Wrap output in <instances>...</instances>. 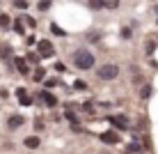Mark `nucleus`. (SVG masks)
Segmentation results:
<instances>
[{"label": "nucleus", "instance_id": "obj_15", "mask_svg": "<svg viewBox=\"0 0 158 154\" xmlns=\"http://www.w3.org/2000/svg\"><path fill=\"white\" fill-rule=\"evenodd\" d=\"M128 152H142V145H140V143H131V145H128Z\"/></svg>", "mask_w": 158, "mask_h": 154}, {"label": "nucleus", "instance_id": "obj_17", "mask_svg": "<svg viewBox=\"0 0 158 154\" xmlns=\"http://www.w3.org/2000/svg\"><path fill=\"white\" fill-rule=\"evenodd\" d=\"M48 7H51V0H39V9L41 12H46Z\"/></svg>", "mask_w": 158, "mask_h": 154}, {"label": "nucleus", "instance_id": "obj_8", "mask_svg": "<svg viewBox=\"0 0 158 154\" xmlns=\"http://www.w3.org/2000/svg\"><path fill=\"white\" fill-rule=\"evenodd\" d=\"M16 97H19V101L23 103V106H30V103H32V99H30V95L25 90H16Z\"/></svg>", "mask_w": 158, "mask_h": 154}, {"label": "nucleus", "instance_id": "obj_5", "mask_svg": "<svg viewBox=\"0 0 158 154\" xmlns=\"http://www.w3.org/2000/svg\"><path fill=\"white\" fill-rule=\"evenodd\" d=\"M101 140L108 143V145H117V143H119V136L115 134V131H106V134H101Z\"/></svg>", "mask_w": 158, "mask_h": 154}, {"label": "nucleus", "instance_id": "obj_9", "mask_svg": "<svg viewBox=\"0 0 158 154\" xmlns=\"http://www.w3.org/2000/svg\"><path fill=\"white\" fill-rule=\"evenodd\" d=\"M39 138H37V136H30V138H25V147H28V150H35V147H39Z\"/></svg>", "mask_w": 158, "mask_h": 154}, {"label": "nucleus", "instance_id": "obj_22", "mask_svg": "<svg viewBox=\"0 0 158 154\" xmlns=\"http://www.w3.org/2000/svg\"><path fill=\"white\" fill-rule=\"evenodd\" d=\"M16 7H19V9H25V7H28V0H16Z\"/></svg>", "mask_w": 158, "mask_h": 154}, {"label": "nucleus", "instance_id": "obj_21", "mask_svg": "<svg viewBox=\"0 0 158 154\" xmlns=\"http://www.w3.org/2000/svg\"><path fill=\"white\" fill-rule=\"evenodd\" d=\"M57 83H60L57 78H48V81H46V87H55Z\"/></svg>", "mask_w": 158, "mask_h": 154}, {"label": "nucleus", "instance_id": "obj_11", "mask_svg": "<svg viewBox=\"0 0 158 154\" xmlns=\"http://www.w3.org/2000/svg\"><path fill=\"white\" fill-rule=\"evenodd\" d=\"M103 9H117L119 7V0H101Z\"/></svg>", "mask_w": 158, "mask_h": 154}, {"label": "nucleus", "instance_id": "obj_26", "mask_svg": "<svg viewBox=\"0 0 158 154\" xmlns=\"http://www.w3.org/2000/svg\"><path fill=\"white\" fill-rule=\"evenodd\" d=\"M128 154H131V152H128Z\"/></svg>", "mask_w": 158, "mask_h": 154}, {"label": "nucleus", "instance_id": "obj_7", "mask_svg": "<svg viewBox=\"0 0 158 154\" xmlns=\"http://www.w3.org/2000/svg\"><path fill=\"white\" fill-rule=\"evenodd\" d=\"M39 97L44 99V103H46V106H48V108H55V106H57V99H55V97H53V95H51V92H41V95H39Z\"/></svg>", "mask_w": 158, "mask_h": 154}, {"label": "nucleus", "instance_id": "obj_13", "mask_svg": "<svg viewBox=\"0 0 158 154\" xmlns=\"http://www.w3.org/2000/svg\"><path fill=\"white\" fill-rule=\"evenodd\" d=\"M23 30H25L23 28V21H21V19L14 21V32H16V35H23Z\"/></svg>", "mask_w": 158, "mask_h": 154}, {"label": "nucleus", "instance_id": "obj_4", "mask_svg": "<svg viewBox=\"0 0 158 154\" xmlns=\"http://www.w3.org/2000/svg\"><path fill=\"white\" fill-rule=\"evenodd\" d=\"M108 122L110 124H115L117 129H128V122H126V117H122V115H115V117H108Z\"/></svg>", "mask_w": 158, "mask_h": 154}, {"label": "nucleus", "instance_id": "obj_12", "mask_svg": "<svg viewBox=\"0 0 158 154\" xmlns=\"http://www.w3.org/2000/svg\"><path fill=\"white\" fill-rule=\"evenodd\" d=\"M87 5H89L94 12H99V9H103V5H101V0H87Z\"/></svg>", "mask_w": 158, "mask_h": 154}, {"label": "nucleus", "instance_id": "obj_10", "mask_svg": "<svg viewBox=\"0 0 158 154\" xmlns=\"http://www.w3.org/2000/svg\"><path fill=\"white\" fill-rule=\"evenodd\" d=\"M16 69H19L21 74H28V71H30V67L25 64V60H21V58H16Z\"/></svg>", "mask_w": 158, "mask_h": 154}, {"label": "nucleus", "instance_id": "obj_2", "mask_svg": "<svg viewBox=\"0 0 158 154\" xmlns=\"http://www.w3.org/2000/svg\"><path fill=\"white\" fill-rule=\"evenodd\" d=\"M117 74H119V67H117V64H112V62L101 64V67L96 69V76H99L101 81H112V78H117Z\"/></svg>", "mask_w": 158, "mask_h": 154}, {"label": "nucleus", "instance_id": "obj_25", "mask_svg": "<svg viewBox=\"0 0 158 154\" xmlns=\"http://www.w3.org/2000/svg\"><path fill=\"white\" fill-rule=\"evenodd\" d=\"M122 37H124V39H128V37H131V30L124 28V30H122Z\"/></svg>", "mask_w": 158, "mask_h": 154}, {"label": "nucleus", "instance_id": "obj_16", "mask_svg": "<svg viewBox=\"0 0 158 154\" xmlns=\"http://www.w3.org/2000/svg\"><path fill=\"white\" fill-rule=\"evenodd\" d=\"M51 32H53V35H64V30L57 28V23H51Z\"/></svg>", "mask_w": 158, "mask_h": 154}, {"label": "nucleus", "instance_id": "obj_18", "mask_svg": "<svg viewBox=\"0 0 158 154\" xmlns=\"http://www.w3.org/2000/svg\"><path fill=\"white\" fill-rule=\"evenodd\" d=\"M35 78H37V81H44V78H46V71H44V69H37V71H35Z\"/></svg>", "mask_w": 158, "mask_h": 154}, {"label": "nucleus", "instance_id": "obj_20", "mask_svg": "<svg viewBox=\"0 0 158 154\" xmlns=\"http://www.w3.org/2000/svg\"><path fill=\"white\" fill-rule=\"evenodd\" d=\"M67 120L76 124V115H73V111H71V108H67Z\"/></svg>", "mask_w": 158, "mask_h": 154}, {"label": "nucleus", "instance_id": "obj_24", "mask_svg": "<svg viewBox=\"0 0 158 154\" xmlns=\"http://www.w3.org/2000/svg\"><path fill=\"white\" fill-rule=\"evenodd\" d=\"M28 60H30V62H39V55H37V53H30Z\"/></svg>", "mask_w": 158, "mask_h": 154}, {"label": "nucleus", "instance_id": "obj_3", "mask_svg": "<svg viewBox=\"0 0 158 154\" xmlns=\"http://www.w3.org/2000/svg\"><path fill=\"white\" fill-rule=\"evenodd\" d=\"M39 58H53V46H51V42H39V53H37Z\"/></svg>", "mask_w": 158, "mask_h": 154}, {"label": "nucleus", "instance_id": "obj_6", "mask_svg": "<svg viewBox=\"0 0 158 154\" xmlns=\"http://www.w3.org/2000/svg\"><path fill=\"white\" fill-rule=\"evenodd\" d=\"M23 122H25L23 115H12L9 122H7V126H9V129H19V126H23Z\"/></svg>", "mask_w": 158, "mask_h": 154}, {"label": "nucleus", "instance_id": "obj_19", "mask_svg": "<svg viewBox=\"0 0 158 154\" xmlns=\"http://www.w3.org/2000/svg\"><path fill=\"white\" fill-rule=\"evenodd\" d=\"M73 87H76V90H85V87H87V83H85V81H76V83H73Z\"/></svg>", "mask_w": 158, "mask_h": 154}, {"label": "nucleus", "instance_id": "obj_23", "mask_svg": "<svg viewBox=\"0 0 158 154\" xmlns=\"http://www.w3.org/2000/svg\"><path fill=\"white\" fill-rule=\"evenodd\" d=\"M151 97V87H144L142 90V99H149Z\"/></svg>", "mask_w": 158, "mask_h": 154}, {"label": "nucleus", "instance_id": "obj_14", "mask_svg": "<svg viewBox=\"0 0 158 154\" xmlns=\"http://www.w3.org/2000/svg\"><path fill=\"white\" fill-rule=\"evenodd\" d=\"M9 23H12V21H9V16H7V14H0V28H7Z\"/></svg>", "mask_w": 158, "mask_h": 154}, {"label": "nucleus", "instance_id": "obj_1", "mask_svg": "<svg viewBox=\"0 0 158 154\" xmlns=\"http://www.w3.org/2000/svg\"><path fill=\"white\" fill-rule=\"evenodd\" d=\"M73 64H76L80 71H87V69L94 67V55H92L87 48H80V51L73 53Z\"/></svg>", "mask_w": 158, "mask_h": 154}]
</instances>
